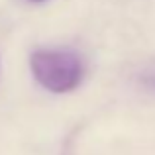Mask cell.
I'll return each mask as SVG.
<instances>
[{
    "label": "cell",
    "mask_w": 155,
    "mask_h": 155,
    "mask_svg": "<svg viewBox=\"0 0 155 155\" xmlns=\"http://www.w3.org/2000/svg\"><path fill=\"white\" fill-rule=\"evenodd\" d=\"M30 67L34 79L55 94L75 91L84 79V61L73 49H35Z\"/></svg>",
    "instance_id": "obj_1"
},
{
    "label": "cell",
    "mask_w": 155,
    "mask_h": 155,
    "mask_svg": "<svg viewBox=\"0 0 155 155\" xmlns=\"http://www.w3.org/2000/svg\"><path fill=\"white\" fill-rule=\"evenodd\" d=\"M31 2H43V0H31Z\"/></svg>",
    "instance_id": "obj_2"
}]
</instances>
